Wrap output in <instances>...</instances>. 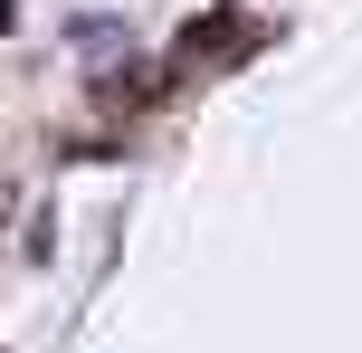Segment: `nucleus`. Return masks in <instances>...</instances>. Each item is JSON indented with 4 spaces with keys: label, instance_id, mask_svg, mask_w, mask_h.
Instances as JSON below:
<instances>
[{
    "label": "nucleus",
    "instance_id": "obj_1",
    "mask_svg": "<svg viewBox=\"0 0 362 353\" xmlns=\"http://www.w3.org/2000/svg\"><path fill=\"white\" fill-rule=\"evenodd\" d=\"M257 38H267V29H257L238 0H219V10H191V19L172 29V76H219V67H238Z\"/></svg>",
    "mask_w": 362,
    "mask_h": 353
},
{
    "label": "nucleus",
    "instance_id": "obj_2",
    "mask_svg": "<svg viewBox=\"0 0 362 353\" xmlns=\"http://www.w3.org/2000/svg\"><path fill=\"white\" fill-rule=\"evenodd\" d=\"M0 29H10V0H0Z\"/></svg>",
    "mask_w": 362,
    "mask_h": 353
}]
</instances>
